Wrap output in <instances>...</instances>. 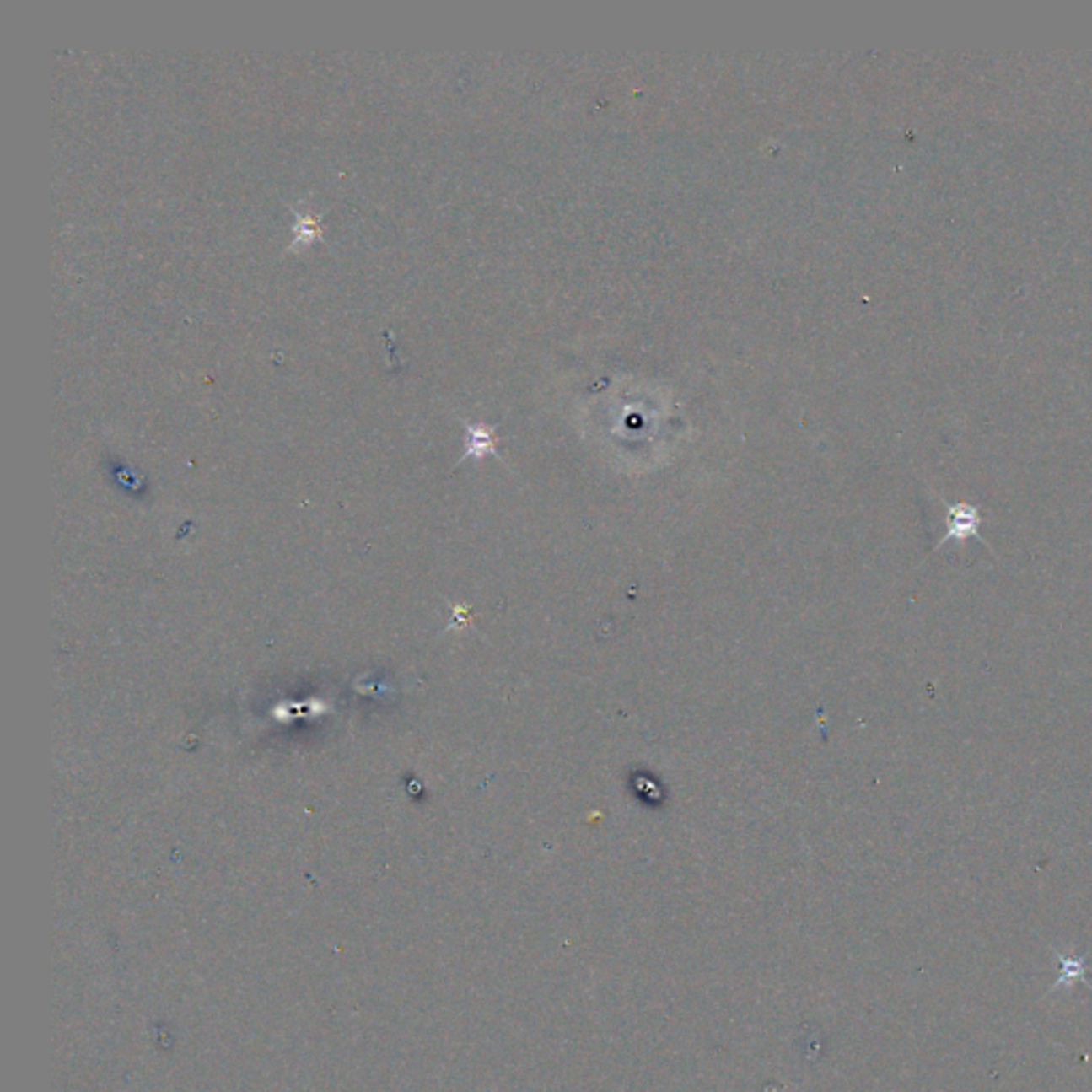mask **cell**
Returning <instances> with one entry per match:
<instances>
[{
  "instance_id": "cell-1",
  "label": "cell",
  "mask_w": 1092,
  "mask_h": 1092,
  "mask_svg": "<svg viewBox=\"0 0 1092 1092\" xmlns=\"http://www.w3.org/2000/svg\"><path fill=\"white\" fill-rule=\"evenodd\" d=\"M979 523H982V519H979L977 508L962 506V503L952 506L949 508V517H948L949 531L948 535L941 540V544L948 542V540H965L969 538L971 534L977 535Z\"/></svg>"
},
{
  "instance_id": "cell-2",
  "label": "cell",
  "mask_w": 1092,
  "mask_h": 1092,
  "mask_svg": "<svg viewBox=\"0 0 1092 1092\" xmlns=\"http://www.w3.org/2000/svg\"><path fill=\"white\" fill-rule=\"evenodd\" d=\"M320 218L312 216L309 212H297V224L293 227V233H295V239L290 244V250H297L299 245H308L312 241H316L320 237Z\"/></svg>"
},
{
  "instance_id": "cell-3",
  "label": "cell",
  "mask_w": 1092,
  "mask_h": 1092,
  "mask_svg": "<svg viewBox=\"0 0 1092 1092\" xmlns=\"http://www.w3.org/2000/svg\"><path fill=\"white\" fill-rule=\"evenodd\" d=\"M491 449V438L485 433V431L476 429V427H471L470 429V453L467 455H482L485 450Z\"/></svg>"
}]
</instances>
